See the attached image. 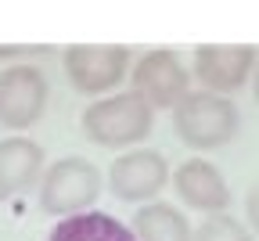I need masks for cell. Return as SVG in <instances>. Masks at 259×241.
I'll return each instance as SVG.
<instances>
[{
    "label": "cell",
    "instance_id": "cell-1",
    "mask_svg": "<svg viewBox=\"0 0 259 241\" xmlns=\"http://www.w3.org/2000/svg\"><path fill=\"white\" fill-rule=\"evenodd\" d=\"M173 126L180 141L194 151H209L227 144L238 133V108L231 97L212 90H187L173 105Z\"/></svg>",
    "mask_w": 259,
    "mask_h": 241
},
{
    "label": "cell",
    "instance_id": "cell-2",
    "mask_svg": "<svg viewBox=\"0 0 259 241\" xmlns=\"http://www.w3.org/2000/svg\"><path fill=\"white\" fill-rule=\"evenodd\" d=\"M151 123H155L151 105L141 94L126 90L94 101L83 115V133L101 148H130L151 133Z\"/></svg>",
    "mask_w": 259,
    "mask_h": 241
},
{
    "label": "cell",
    "instance_id": "cell-3",
    "mask_svg": "<svg viewBox=\"0 0 259 241\" xmlns=\"http://www.w3.org/2000/svg\"><path fill=\"white\" fill-rule=\"evenodd\" d=\"M97 194H101L97 166L79 155H69L47 169L44 187H40V205L54 216H76V213H87V205Z\"/></svg>",
    "mask_w": 259,
    "mask_h": 241
},
{
    "label": "cell",
    "instance_id": "cell-4",
    "mask_svg": "<svg viewBox=\"0 0 259 241\" xmlns=\"http://www.w3.org/2000/svg\"><path fill=\"white\" fill-rule=\"evenodd\" d=\"M130 65V51L122 44H69L65 47V72L83 94L112 90Z\"/></svg>",
    "mask_w": 259,
    "mask_h": 241
},
{
    "label": "cell",
    "instance_id": "cell-5",
    "mask_svg": "<svg viewBox=\"0 0 259 241\" xmlns=\"http://www.w3.org/2000/svg\"><path fill=\"white\" fill-rule=\"evenodd\" d=\"M47 108V76L32 65H11L0 72V126L25 130Z\"/></svg>",
    "mask_w": 259,
    "mask_h": 241
},
{
    "label": "cell",
    "instance_id": "cell-6",
    "mask_svg": "<svg viewBox=\"0 0 259 241\" xmlns=\"http://www.w3.org/2000/svg\"><path fill=\"white\" fill-rule=\"evenodd\" d=\"M255 65V47L252 44H202L194 51V72L202 87L212 94H234Z\"/></svg>",
    "mask_w": 259,
    "mask_h": 241
},
{
    "label": "cell",
    "instance_id": "cell-7",
    "mask_svg": "<svg viewBox=\"0 0 259 241\" xmlns=\"http://www.w3.org/2000/svg\"><path fill=\"white\" fill-rule=\"evenodd\" d=\"M169 180V166L158 151L151 148H134L115 158L112 173H108V187L115 198L122 202H144V198H155Z\"/></svg>",
    "mask_w": 259,
    "mask_h": 241
},
{
    "label": "cell",
    "instance_id": "cell-8",
    "mask_svg": "<svg viewBox=\"0 0 259 241\" xmlns=\"http://www.w3.org/2000/svg\"><path fill=\"white\" fill-rule=\"evenodd\" d=\"M134 94H141L151 108H173L187 94V68L173 51H151L134 68Z\"/></svg>",
    "mask_w": 259,
    "mask_h": 241
},
{
    "label": "cell",
    "instance_id": "cell-9",
    "mask_svg": "<svg viewBox=\"0 0 259 241\" xmlns=\"http://www.w3.org/2000/svg\"><path fill=\"white\" fill-rule=\"evenodd\" d=\"M177 194L191 205V209H202V213H223L231 205V187H227L223 173L205 162V158H187L177 173H173Z\"/></svg>",
    "mask_w": 259,
    "mask_h": 241
},
{
    "label": "cell",
    "instance_id": "cell-10",
    "mask_svg": "<svg viewBox=\"0 0 259 241\" xmlns=\"http://www.w3.org/2000/svg\"><path fill=\"white\" fill-rule=\"evenodd\" d=\"M40 169H44V148L36 141H25V137L0 141V198L25 191Z\"/></svg>",
    "mask_w": 259,
    "mask_h": 241
},
{
    "label": "cell",
    "instance_id": "cell-11",
    "mask_svg": "<svg viewBox=\"0 0 259 241\" xmlns=\"http://www.w3.org/2000/svg\"><path fill=\"white\" fill-rule=\"evenodd\" d=\"M47 241H137V237L108 213H76L65 216Z\"/></svg>",
    "mask_w": 259,
    "mask_h": 241
},
{
    "label": "cell",
    "instance_id": "cell-12",
    "mask_svg": "<svg viewBox=\"0 0 259 241\" xmlns=\"http://www.w3.org/2000/svg\"><path fill=\"white\" fill-rule=\"evenodd\" d=\"M191 223L180 209L166 202H148L134 216V237L137 241H191Z\"/></svg>",
    "mask_w": 259,
    "mask_h": 241
},
{
    "label": "cell",
    "instance_id": "cell-13",
    "mask_svg": "<svg viewBox=\"0 0 259 241\" xmlns=\"http://www.w3.org/2000/svg\"><path fill=\"white\" fill-rule=\"evenodd\" d=\"M191 241H255L248 227H241L234 216H227V213H216L209 216L198 230L191 234Z\"/></svg>",
    "mask_w": 259,
    "mask_h": 241
},
{
    "label": "cell",
    "instance_id": "cell-14",
    "mask_svg": "<svg viewBox=\"0 0 259 241\" xmlns=\"http://www.w3.org/2000/svg\"><path fill=\"white\" fill-rule=\"evenodd\" d=\"M245 205H248V223L259 230V187L248 191V202H245Z\"/></svg>",
    "mask_w": 259,
    "mask_h": 241
},
{
    "label": "cell",
    "instance_id": "cell-15",
    "mask_svg": "<svg viewBox=\"0 0 259 241\" xmlns=\"http://www.w3.org/2000/svg\"><path fill=\"white\" fill-rule=\"evenodd\" d=\"M252 90H255V101H259V68H255V83H252Z\"/></svg>",
    "mask_w": 259,
    "mask_h": 241
}]
</instances>
